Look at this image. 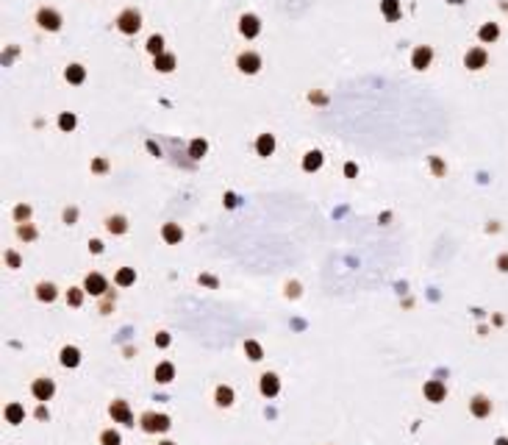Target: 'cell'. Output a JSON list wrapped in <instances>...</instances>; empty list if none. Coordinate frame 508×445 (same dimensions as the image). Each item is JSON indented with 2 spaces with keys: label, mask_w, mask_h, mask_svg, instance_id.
I'll return each mask as SVG.
<instances>
[{
  "label": "cell",
  "mask_w": 508,
  "mask_h": 445,
  "mask_svg": "<svg viewBox=\"0 0 508 445\" xmlns=\"http://www.w3.org/2000/svg\"><path fill=\"white\" fill-rule=\"evenodd\" d=\"M75 220H78V209H75V206L64 209V223L67 225H75Z\"/></svg>",
  "instance_id": "38"
},
{
  "label": "cell",
  "mask_w": 508,
  "mask_h": 445,
  "mask_svg": "<svg viewBox=\"0 0 508 445\" xmlns=\"http://www.w3.org/2000/svg\"><path fill=\"white\" fill-rule=\"evenodd\" d=\"M145 47H147V53H150L153 59H156V56H161V53H164V37L153 33V37L147 39V45H145Z\"/></svg>",
  "instance_id": "32"
},
{
  "label": "cell",
  "mask_w": 508,
  "mask_h": 445,
  "mask_svg": "<svg viewBox=\"0 0 508 445\" xmlns=\"http://www.w3.org/2000/svg\"><path fill=\"white\" fill-rule=\"evenodd\" d=\"M114 25H117V31H120V33L131 37V33H136V31L142 28V14L136 9H122L120 14H117V20H114Z\"/></svg>",
  "instance_id": "2"
},
{
  "label": "cell",
  "mask_w": 508,
  "mask_h": 445,
  "mask_svg": "<svg viewBox=\"0 0 508 445\" xmlns=\"http://www.w3.org/2000/svg\"><path fill=\"white\" fill-rule=\"evenodd\" d=\"M153 67L159 73H173L175 70V56H173V53H161V56L153 59Z\"/></svg>",
  "instance_id": "26"
},
{
  "label": "cell",
  "mask_w": 508,
  "mask_h": 445,
  "mask_svg": "<svg viewBox=\"0 0 508 445\" xmlns=\"http://www.w3.org/2000/svg\"><path fill=\"white\" fill-rule=\"evenodd\" d=\"M161 239H164L167 245H178V242L183 239V228H181L178 223H164V225H161Z\"/></svg>",
  "instance_id": "18"
},
{
  "label": "cell",
  "mask_w": 508,
  "mask_h": 445,
  "mask_svg": "<svg viewBox=\"0 0 508 445\" xmlns=\"http://www.w3.org/2000/svg\"><path fill=\"white\" fill-rule=\"evenodd\" d=\"M89 251H92V253H103V242H100V239H89Z\"/></svg>",
  "instance_id": "43"
},
{
  "label": "cell",
  "mask_w": 508,
  "mask_h": 445,
  "mask_svg": "<svg viewBox=\"0 0 508 445\" xmlns=\"http://www.w3.org/2000/svg\"><path fill=\"white\" fill-rule=\"evenodd\" d=\"M6 423H11V426H20V423L25 420V406L23 403H17V401H11L9 406H6Z\"/></svg>",
  "instance_id": "19"
},
{
  "label": "cell",
  "mask_w": 508,
  "mask_h": 445,
  "mask_svg": "<svg viewBox=\"0 0 508 445\" xmlns=\"http://www.w3.org/2000/svg\"><path fill=\"white\" fill-rule=\"evenodd\" d=\"M170 426H173L170 415H159V412H142V417H139V429L145 431V434H161V431H170Z\"/></svg>",
  "instance_id": "1"
},
{
  "label": "cell",
  "mask_w": 508,
  "mask_h": 445,
  "mask_svg": "<svg viewBox=\"0 0 508 445\" xmlns=\"http://www.w3.org/2000/svg\"><path fill=\"white\" fill-rule=\"evenodd\" d=\"M381 11L389 23H394V20L400 17V0H381Z\"/></svg>",
  "instance_id": "27"
},
{
  "label": "cell",
  "mask_w": 508,
  "mask_h": 445,
  "mask_svg": "<svg viewBox=\"0 0 508 445\" xmlns=\"http://www.w3.org/2000/svg\"><path fill=\"white\" fill-rule=\"evenodd\" d=\"M92 170H95V173H106V170H108V162H106V159H95V162H92Z\"/></svg>",
  "instance_id": "41"
},
{
  "label": "cell",
  "mask_w": 508,
  "mask_h": 445,
  "mask_svg": "<svg viewBox=\"0 0 508 445\" xmlns=\"http://www.w3.org/2000/svg\"><path fill=\"white\" fill-rule=\"evenodd\" d=\"M75 126H78V117H75L72 112H61L59 114V128L61 131H72Z\"/></svg>",
  "instance_id": "34"
},
{
  "label": "cell",
  "mask_w": 508,
  "mask_h": 445,
  "mask_svg": "<svg viewBox=\"0 0 508 445\" xmlns=\"http://www.w3.org/2000/svg\"><path fill=\"white\" fill-rule=\"evenodd\" d=\"M153 379H156V384H170L175 379V365L173 362H159L153 370Z\"/></svg>",
  "instance_id": "16"
},
{
  "label": "cell",
  "mask_w": 508,
  "mask_h": 445,
  "mask_svg": "<svg viewBox=\"0 0 508 445\" xmlns=\"http://www.w3.org/2000/svg\"><path fill=\"white\" fill-rule=\"evenodd\" d=\"M233 401H236V395H233V387H228V384H217V389H214V403L219 409H228V406H233Z\"/></svg>",
  "instance_id": "14"
},
{
  "label": "cell",
  "mask_w": 508,
  "mask_h": 445,
  "mask_svg": "<svg viewBox=\"0 0 508 445\" xmlns=\"http://www.w3.org/2000/svg\"><path fill=\"white\" fill-rule=\"evenodd\" d=\"M494 264H497V270H500V273H508V253H500Z\"/></svg>",
  "instance_id": "40"
},
{
  "label": "cell",
  "mask_w": 508,
  "mask_h": 445,
  "mask_svg": "<svg viewBox=\"0 0 508 445\" xmlns=\"http://www.w3.org/2000/svg\"><path fill=\"white\" fill-rule=\"evenodd\" d=\"M489 64V53H486V47H469L464 56V67L466 70H483V67Z\"/></svg>",
  "instance_id": "11"
},
{
  "label": "cell",
  "mask_w": 508,
  "mask_h": 445,
  "mask_svg": "<svg viewBox=\"0 0 508 445\" xmlns=\"http://www.w3.org/2000/svg\"><path fill=\"white\" fill-rule=\"evenodd\" d=\"M422 395H425V401H430V403H442L447 398V384L439 381V379H430V381L422 384Z\"/></svg>",
  "instance_id": "8"
},
{
  "label": "cell",
  "mask_w": 508,
  "mask_h": 445,
  "mask_svg": "<svg viewBox=\"0 0 508 445\" xmlns=\"http://www.w3.org/2000/svg\"><path fill=\"white\" fill-rule=\"evenodd\" d=\"M61 23H64V20H61V14H59L56 9H50V6H42V9L36 11V25H39L42 31H59Z\"/></svg>",
  "instance_id": "5"
},
{
  "label": "cell",
  "mask_w": 508,
  "mask_h": 445,
  "mask_svg": "<svg viewBox=\"0 0 508 445\" xmlns=\"http://www.w3.org/2000/svg\"><path fill=\"white\" fill-rule=\"evenodd\" d=\"M59 362H61V367H78L81 365V351L75 345H64L59 351Z\"/></svg>",
  "instance_id": "15"
},
{
  "label": "cell",
  "mask_w": 508,
  "mask_h": 445,
  "mask_svg": "<svg viewBox=\"0 0 508 445\" xmlns=\"http://www.w3.org/2000/svg\"><path fill=\"white\" fill-rule=\"evenodd\" d=\"M106 231H108V234H117V237L125 234V231H128V220L122 215H108L106 217Z\"/></svg>",
  "instance_id": "21"
},
{
  "label": "cell",
  "mask_w": 508,
  "mask_h": 445,
  "mask_svg": "<svg viewBox=\"0 0 508 445\" xmlns=\"http://www.w3.org/2000/svg\"><path fill=\"white\" fill-rule=\"evenodd\" d=\"M205 150H209V142H205V139H192L189 142V156H192V159H203Z\"/></svg>",
  "instance_id": "33"
},
{
  "label": "cell",
  "mask_w": 508,
  "mask_h": 445,
  "mask_svg": "<svg viewBox=\"0 0 508 445\" xmlns=\"http://www.w3.org/2000/svg\"><path fill=\"white\" fill-rule=\"evenodd\" d=\"M98 442L100 445H122V437H120V431H117V429H106V431H100Z\"/></svg>",
  "instance_id": "30"
},
{
  "label": "cell",
  "mask_w": 508,
  "mask_h": 445,
  "mask_svg": "<svg viewBox=\"0 0 508 445\" xmlns=\"http://www.w3.org/2000/svg\"><path fill=\"white\" fill-rule=\"evenodd\" d=\"M355 173H359V167H355L353 162H347V164H345V175H347V178H353Z\"/></svg>",
  "instance_id": "44"
},
{
  "label": "cell",
  "mask_w": 508,
  "mask_h": 445,
  "mask_svg": "<svg viewBox=\"0 0 508 445\" xmlns=\"http://www.w3.org/2000/svg\"><path fill=\"white\" fill-rule=\"evenodd\" d=\"M286 295H289V298H297V295H300V284H286Z\"/></svg>",
  "instance_id": "42"
},
{
  "label": "cell",
  "mask_w": 508,
  "mask_h": 445,
  "mask_svg": "<svg viewBox=\"0 0 508 445\" xmlns=\"http://www.w3.org/2000/svg\"><path fill=\"white\" fill-rule=\"evenodd\" d=\"M31 395L36 398L39 403L50 401L53 395H56V381L50 379V376H39V379L31 381Z\"/></svg>",
  "instance_id": "3"
},
{
  "label": "cell",
  "mask_w": 508,
  "mask_h": 445,
  "mask_svg": "<svg viewBox=\"0 0 508 445\" xmlns=\"http://www.w3.org/2000/svg\"><path fill=\"white\" fill-rule=\"evenodd\" d=\"M319 167H322V153L319 150H308V153L303 156V170L306 173H317Z\"/></svg>",
  "instance_id": "25"
},
{
  "label": "cell",
  "mask_w": 508,
  "mask_h": 445,
  "mask_svg": "<svg viewBox=\"0 0 508 445\" xmlns=\"http://www.w3.org/2000/svg\"><path fill=\"white\" fill-rule=\"evenodd\" d=\"M64 78L70 81V84H75V86L84 84V81H86V67H84V64H70V67L64 70Z\"/></svg>",
  "instance_id": "23"
},
{
  "label": "cell",
  "mask_w": 508,
  "mask_h": 445,
  "mask_svg": "<svg viewBox=\"0 0 508 445\" xmlns=\"http://www.w3.org/2000/svg\"><path fill=\"white\" fill-rule=\"evenodd\" d=\"M6 264H9L11 270H17V267L23 264V259H20V253H17V251H6Z\"/></svg>",
  "instance_id": "36"
},
{
  "label": "cell",
  "mask_w": 508,
  "mask_h": 445,
  "mask_svg": "<svg viewBox=\"0 0 508 445\" xmlns=\"http://www.w3.org/2000/svg\"><path fill=\"white\" fill-rule=\"evenodd\" d=\"M469 415L472 417H489L492 415V401L486 398V395H475V398L469 401Z\"/></svg>",
  "instance_id": "13"
},
{
  "label": "cell",
  "mask_w": 508,
  "mask_h": 445,
  "mask_svg": "<svg viewBox=\"0 0 508 445\" xmlns=\"http://www.w3.org/2000/svg\"><path fill=\"white\" fill-rule=\"evenodd\" d=\"M258 393L264 395V398H275V395L280 393V379H278V373H261L258 376Z\"/></svg>",
  "instance_id": "9"
},
{
  "label": "cell",
  "mask_w": 508,
  "mask_h": 445,
  "mask_svg": "<svg viewBox=\"0 0 508 445\" xmlns=\"http://www.w3.org/2000/svg\"><path fill=\"white\" fill-rule=\"evenodd\" d=\"M33 292H36V298L42 300V304H53V300L59 298V287L53 284V281H39Z\"/></svg>",
  "instance_id": "17"
},
{
  "label": "cell",
  "mask_w": 508,
  "mask_h": 445,
  "mask_svg": "<svg viewBox=\"0 0 508 445\" xmlns=\"http://www.w3.org/2000/svg\"><path fill=\"white\" fill-rule=\"evenodd\" d=\"M244 353H247V359H250V362H261L264 359V348L258 345L256 340H244Z\"/></svg>",
  "instance_id": "29"
},
{
  "label": "cell",
  "mask_w": 508,
  "mask_h": 445,
  "mask_svg": "<svg viewBox=\"0 0 508 445\" xmlns=\"http://www.w3.org/2000/svg\"><path fill=\"white\" fill-rule=\"evenodd\" d=\"M108 415H111V420L120 423V426H134V412H131V406H128V401H122V398L108 403Z\"/></svg>",
  "instance_id": "4"
},
{
  "label": "cell",
  "mask_w": 508,
  "mask_h": 445,
  "mask_svg": "<svg viewBox=\"0 0 508 445\" xmlns=\"http://www.w3.org/2000/svg\"><path fill=\"white\" fill-rule=\"evenodd\" d=\"M11 215H14V220H17V223H28V217H31V206H28V203H17Z\"/></svg>",
  "instance_id": "35"
},
{
  "label": "cell",
  "mask_w": 508,
  "mask_h": 445,
  "mask_svg": "<svg viewBox=\"0 0 508 445\" xmlns=\"http://www.w3.org/2000/svg\"><path fill=\"white\" fill-rule=\"evenodd\" d=\"M153 342H156L159 348H170V342H173V337H170L167 331H159V334L153 337Z\"/></svg>",
  "instance_id": "37"
},
{
  "label": "cell",
  "mask_w": 508,
  "mask_h": 445,
  "mask_svg": "<svg viewBox=\"0 0 508 445\" xmlns=\"http://www.w3.org/2000/svg\"><path fill=\"white\" fill-rule=\"evenodd\" d=\"M430 61H434V47L430 45H417L414 53H411V67L422 73V70L430 67Z\"/></svg>",
  "instance_id": "10"
},
{
  "label": "cell",
  "mask_w": 508,
  "mask_h": 445,
  "mask_svg": "<svg viewBox=\"0 0 508 445\" xmlns=\"http://www.w3.org/2000/svg\"><path fill=\"white\" fill-rule=\"evenodd\" d=\"M256 153L264 156V159L275 153V136H272V134H258V139H256Z\"/></svg>",
  "instance_id": "20"
},
{
  "label": "cell",
  "mask_w": 508,
  "mask_h": 445,
  "mask_svg": "<svg viewBox=\"0 0 508 445\" xmlns=\"http://www.w3.org/2000/svg\"><path fill=\"white\" fill-rule=\"evenodd\" d=\"M33 415H36V420H47V417H50V412H47L45 406H39V409H36V412H33Z\"/></svg>",
  "instance_id": "46"
},
{
  "label": "cell",
  "mask_w": 508,
  "mask_h": 445,
  "mask_svg": "<svg viewBox=\"0 0 508 445\" xmlns=\"http://www.w3.org/2000/svg\"><path fill=\"white\" fill-rule=\"evenodd\" d=\"M497 37H500V25L497 23H483L478 28V39H480V42H494Z\"/></svg>",
  "instance_id": "24"
},
{
  "label": "cell",
  "mask_w": 508,
  "mask_h": 445,
  "mask_svg": "<svg viewBox=\"0 0 508 445\" xmlns=\"http://www.w3.org/2000/svg\"><path fill=\"white\" fill-rule=\"evenodd\" d=\"M159 445H175L173 440H164V442H159Z\"/></svg>",
  "instance_id": "48"
},
{
  "label": "cell",
  "mask_w": 508,
  "mask_h": 445,
  "mask_svg": "<svg viewBox=\"0 0 508 445\" xmlns=\"http://www.w3.org/2000/svg\"><path fill=\"white\" fill-rule=\"evenodd\" d=\"M239 33H242L244 39H256L258 33H261V20L256 14H242L239 17Z\"/></svg>",
  "instance_id": "12"
},
{
  "label": "cell",
  "mask_w": 508,
  "mask_h": 445,
  "mask_svg": "<svg viewBox=\"0 0 508 445\" xmlns=\"http://www.w3.org/2000/svg\"><path fill=\"white\" fill-rule=\"evenodd\" d=\"M236 67H239V73H244V75H256L261 70V56H258L256 50H242L236 56Z\"/></svg>",
  "instance_id": "6"
},
{
  "label": "cell",
  "mask_w": 508,
  "mask_h": 445,
  "mask_svg": "<svg viewBox=\"0 0 508 445\" xmlns=\"http://www.w3.org/2000/svg\"><path fill=\"white\" fill-rule=\"evenodd\" d=\"M114 295H103V300H100V312L103 314H108V309H111V306H114Z\"/></svg>",
  "instance_id": "39"
},
{
  "label": "cell",
  "mask_w": 508,
  "mask_h": 445,
  "mask_svg": "<svg viewBox=\"0 0 508 445\" xmlns=\"http://www.w3.org/2000/svg\"><path fill=\"white\" fill-rule=\"evenodd\" d=\"M430 164H434V173H436V175H442V173H444V164L439 162L436 156H434V159H430Z\"/></svg>",
  "instance_id": "45"
},
{
  "label": "cell",
  "mask_w": 508,
  "mask_h": 445,
  "mask_svg": "<svg viewBox=\"0 0 508 445\" xmlns=\"http://www.w3.org/2000/svg\"><path fill=\"white\" fill-rule=\"evenodd\" d=\"M84 295H86L84 287H70V290H67V306L81 309V306H84Z\"/></svg>",
  "instance_id": "28"
},
{
  "label": "cell",
  "mask_w": 508,
  "mask_h": 445,
  "mask_svg": "<svg viewBox=\"0 0 508 445\" xmlns=\"http://www.w3.org/2000/svg\"><path fill=\"white\" fill-rule=\"evenodd\" d=\"M494 445H508V440H503V437H500V440H497V442H494Z\"/></svg>",
  "instance_id": "47"
},
{
  "label": "cell",
  "mask_w": 508,
  "mask_h": 445,
  "mask_svg": "<svg viewBox=\"0 0 508 445\" xmlns=\"http://www.w3.org/2000/svg\"><path fill=\"white\" fill-rule=\"evenodd\" d=\"M17 237H20V239H25V242H33V239L39 237V231L33 228L31 223H17Z\"/></svg>",
  "instance_id": "31"
},
{
  "label": "cell",
  "mask_w": 508,
  "mask_h": 445,
  "mask_svg": "<svg viewBox=\"0 0 508 445\" xmlns=\"http://www.w3.org/2000/svg\"><path fill=\"white\" fill-rule=\"evenodd\" d=\"M114 284L117 287H131V284H136V270H134V267H120V270L114 273Z\"/></svg>",
  "instance_id": "22"
},
{
  "label": "cell",
  "mask_w": 508,
  "mask_h": 445,
  "mask_svg": "<svg viewBox=\"0 0 508 445\" xmlns=\"http://www.w3.org/2000/svg\"><path fill=\"white\" fill-rule=\"evenodd\" d=\"M84 290H86V295L103 298V295L108 292V281H106V276H103V273H86V278H84Z\"/></svg>",
  "instance_id": "7"
}]
</instances>
